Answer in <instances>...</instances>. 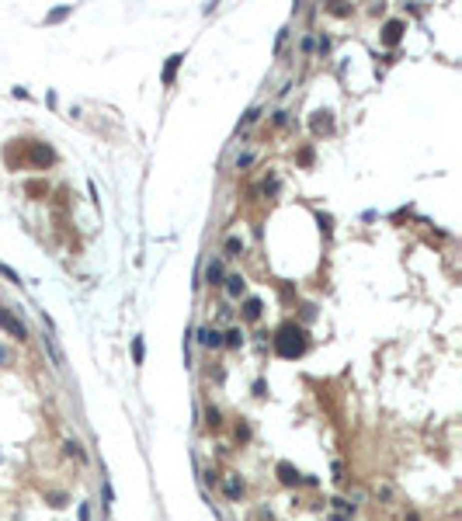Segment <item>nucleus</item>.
I'll use <instances>...</instances> for the list:
<instances>
[{
	"mask_svg": "<svg viewBox=\"0 0 462 521\" xmlns=\"http://www.w3.org/2000/svg\"><path fill=\"white\" fill-rule=\"evenodd\" d=\"M275 348H278L282 358H299L306 351V330L296 327V323H285L278 330V337H275Z\"/></svg>",
	"mask_w": 462,
	"mask_h": 521,
	"instance_id": "nucleus-1",
	"label": "nucleus"
},
{
	"mask_svg": "<svg viewBox=\"0 0 462 521\" xmlns=\"http://www.w3.org/2000/svg\"><path fill=\"white\" fill-rule=\"evenodd\" d=\"M0 327H3V330H7L10 337H28L24 323H21V320H14V316H10L7 309H0Z\"/></svg>",
	"mask_w": 462,
	"mask_h": 521,
	"instance_id": "nucleus-2",
	"label": "nucleus"
},
{
	"mask_svg": "<svg viewBox=\"0 0 462 521\" xmlns=\"http://www.w3.org/2000/svg\"><path fill=\"white\" fill-rule=\"evenodd\" d=\"M278 480H282V483H289V487H296L303 476H299V469H296L292 462H278Z\"/></svg>",
	"mask_w": 462,
	"mask_h": 521,
	"instance_id": "nucleus-3",
	"label": "nucleus"
},
{
	"mask_svg": "<svg viewBox=\"0 0 462 521\" xmlns=\"http://www.w3.org/2000/svg\"><path fill=\"white\" fill-rule=\"evenodd\" d=\"M400 35H403V21H386V28H383V42L386 45H396Z\"/></svg>",
	"mask_w": 462,
	"mask_h": 521,
	"instance_id": "nucleus-4",
	"label": "nucleus"
},
{
	"mask_svg": "<svg viewBox=\"0 0 462 521\" xmlns=\"http://www.w3.org/2000/svg\"><path fill=\"white\" fill-rule=\"evenodd\" d=\"M198 344H205V348H219V344H223V334L212 330V327H202V330H198Z\"/></svg>",
	"mask_w": 462,
	"mask_h": 521,
	"instance_id": "nucleus-5",
	"label": "nucleus"
},
{
	"mask_svg": "<svg viewBox=\"0 0 462 521\" xmlns=\"http://www.w3.org/2000/svg\"><path fill=\"white\" fill-rule=\"evenodd\" d=\"M243 289H247V285H243L240 275H230V278H226V292H230V299H240L243 296Z\"/></svg>",
	"mask_w": 462,
	"mask_h": 521,
	"instance_id": "nucleus-6",
	"label": "nucleus"
},
{
	"mask_svg": "<svg viewBox=\"0 0 462 521\" xmlns=\"http://www.w3.org/2000/svg\"><path fill=\"white\" fill-rule=\"evenodd\" d=\"M243 316H247V320H257V316H261V299L257 296H250L243 302Z\"/></svg>",
	"mask_w": 462,
	"mask_h": 521,
	"instance_id": "nucleus-7",
	"label": "nucleus"
},
{
	"mask_svg": "<svg viewBox=\"0 0 462 521\" xmlns=\"http://www.w3.org/2000/svg\"><path fill=\"white\" fill-rule=\"evenodd\" d=\"M205 278H209V285H219V278H223V261H212V264L205 268Z\"/></svg>",
	"mask_w": 462,
	"mask_h": 521,
	"instance_id": "nucleus-8",
	"label": "nucleus"
},
{
	"mask_svg": "<svg viewBox=\"0 0 462 521\" xmlns=\"http://www.w3.org/2000/svg\"><path fill=\"white\" fill-rule=\"evenodd\" d=\"M236 254H243V240L240 236H226V257H236Z\"/></svg>",
	"mask_w": 462,
	"mask_h": 521,
	"instance_id": "nucleus-9",
	"label": "nucleus"
},
{
	"mask_svg": "<svg viewBox=\"0 0 462 521\" xmlns=\"http://www.w3.org/2000/svg\"><path fill=\"white\" fill-rule=\"evenodd\" d=\"M240 494H243V483H240L236 476H230V480H226V497H230V501H236Z\"/></svg>",
	"mask_w": 462,
	"mask_h": 521,
	"instance_id": "nucleus-10",
	"label": "nucleus"
},
{
	"mask_svg": "<svg viewBox=\"0 0 462 521\" xmlns=\"http://www.w3.org/2000/svg\"><path fill=\"white\" fill-rule=\"evenodd\" d=\"M181 59H184V56H170V63H167V70H163V83H170V80H174V73H177V66H181Z\"/></svg>",
	"mask_w": 462,
	"mask_h": 521,
	"instance_id": "nucleus-11",
	"label": "nucleus"
},
{
	"mask_svg": "<svg viewBox=\"0 0 462 521\" xmlns=\"http://www.w3.org/2000/svg\"><path fill=\"white\" fill-rule=\"evenodd\" d=\"M223 337H226V341H223V344H230V348H240V344H243V334H240V330H236V327H233V330H226V334H223Z\"/></svg>",
	"mask_w": 462,
	"mask_h": 521,
	"instance_id": "nucleus-12",
	"label": "nucleus"
},
{
	"mask_svg": "<svg viewBox=\"0 0 462 521\" xmlns=\"http://www.w3.org/2000/svg\"><path fill=\"white\" fill-rule=\"evenodd\" d=\"M143 355H146V351H143V341L136 337V341H132V358H136V365H143Z\"/></svg>",
	"mask_w": 462,
	"mask_h": 521,
	"instance_id": "nucleus-13",
	"label": "nucleus"
},
{
	"mask_svg": "<svg viewBox=\"0 0 462 521\" xmlns=\"http://www.w3.org/2000/svg\"><path fill=\"white\" fill-rule=\"evenodd\" d=\"M205 421H209L212 428H219V410H216V407H209V410H205Z\"/></svg>",
	"mask_w": 462,
	"mask_h": 521,
	"instance_id": "nucleus-14",
	"label": "nucleus"
},
{
	"mask_svg": "<svg viewBox=\"0 0 462 521\" xmlns=\"http://www.w3.org/2000/svg\"><path fill=\"white\" fill-rule=\"evenodd\" d=\"M66 14H70V7H59V10L49 14V21H59V17H66Z\"/></svg>",
	"mask_w": 462,
	"mask_h": 521,
	"instance_id": "nucleus-15",
	"label": "nucleus"
},
{
	"mask_svg": "<svg viewBox=\"0 0 462 521\" xmlns=\"http://www.w3.org/2000/svg\"><path fill=\"white\" fill-rule=\"evenodd\" d=\"M0 275H7V278H10V282H14V285H17V282H21V278H17V275H14V271H10V268H7V264H0Z\"/></svg>",
	"mask_w": 462,
	"mask_h": 521,
	"instance_id": "nucleus-16",
	"label": "nucleus"
},
{
	"mask_svg": "<svg viewBox=\"0 0 462 521\" xmlns=\"http://www.w3.org/2000/svg\"><path fill=\"white\" fill-rule=\"evenodd\" d=\"M66 452H70V455H77V459H83V452H80L77 442H66Z\"/></svg>",
	"mask_w": 462,
	"mask_h": 521,
	"instance_id": "nucleus-17",
	"label": "nucleus"
},
{
	"mask_svg": "<svg viewBox=\"0 0 462 521\" xmlns=\"http://www.w3.org/2000/svg\"><path fill=\"white\" fill-rule=\"evenodd\" d=\"M316 219H320V226H323V229H330V226H334V219H330V216H323V212H320Z\"/></svg>",
	"mask_w": 462,
	"mask_h": 521,
	"instance_id": "nucleus-18",
	"label": "nucleus"
}]
</instances>
